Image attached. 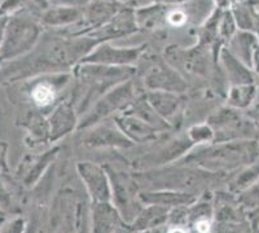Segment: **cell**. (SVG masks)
Instances as JSON below:
<instances>
[{"mask_svg": "<svg viewBox=\"0 0 259 233\" xmlns=\"http://www.w3.org/2000/svg\"><path fill=\"white\" fill-rule=\"evenodd\" d=\"M236 24H237V22H236L232 11H227V12H224L223 15L221 16V20H219V35H221L224 40L231 38V36L233 35V33H235Z\"/></svg>", "mask_w": 259, "mask_h": 233, "instance_id": "cell-26", "label": "cell"}, {"mask_svg": "<svg viewBox=\"0 0 259 233\" xmlns=\"http://www.w3.org/2000/svg\"><path fill=\"white\" fill-rule=\"evenodd\" d=\"M51 3L56 6H74V7H83L89 3L90 0H50Z\"/></svg>", "mask_w": 259, "mask_h": 233, "instance_id": "cell-30", "label": "cell"}, {"mask_svg": "<svg viewBox=\"0 0 259 233\" xmlns=\"http://www.w3.org/2000/svg\"><path fill=\"white\" fill-rule=\"evenodd\" d=\"M145 86L157 91L183 92L187 88L186 82L179 74L163 62L154 64L145 74Z\"/></svg>", "mask_w": 259, "mask_h": 233, "instance_id": "cell-9", "label": "cell"}, {"mask_svg": "<svg viewBox=\"0 0 259 233\" xmlns=\"http://www.w3.org/2000/svg\"><path fill=\"white\" fill-rule=\"evenodd\" d=\"M135 12L128 9H119L117 15L110 18L106 24L96 29V31L91 34L92 38L99 41L108 40V39L121 38V36L130 35L138 30Z\"/></svg>", "mask_w": 259, "mask_h": 233, "instance_id": "cell-11", "label": "cell"}, {"mask_svg": "<svg viewBox=\"0 0 259 233\" xmlns=\"http://www.w3.org/2000/svg\"><path fill=\"white\" fill-rule=\"evenodd\" d=\"M134 100V84L131 80H124L104 94L97 103L92 105L91 110L83 117L78 128H90L106 118L108 115L122 109H126Z\"/></svg>", "mask_w": 259, "mask_h": 233, "instance_id": "cell-4", "label": "cell"}, {"mask_svg": "<svg viewBox=\"0 0 259 233\" xmlns=\"http://www.w3.org/2000/svg\"><path fill=\"white\" fill-rule=\"evenodd\" d=\"M83 15H84V9H82V7L56 6L46 11L41 18L48 26L59 27L75 24L79 20H83Z\"/></svg>", "mask_w": 259, "mask_h": 233, "instance_id": "cell-17", "label": "cell"}, {"mask_svg": "<svg viewBox=\"0 0 259 233\" xmlns=\"http://www.w3.org/2000/svg\"><path fill=\"white\" fill-rule=\"evenodd\" d=\"M154 3L159 4H165V6H168V4H184L188 3V2H193V0H153Z\"/></svg>", "mask_w": 259, "mask_h": 233, "instance_id": "cell-33", "label": "cell"}, {"mask_svg": "<svg viewBox=\"0 0 259 233\" xmlns=\"http://www.w3.org/2000/svg\"><path fill=\"white\" fill-rule=\"evenodd\" d=\"M256 95V87L254 83L233 84L230 91L228 103L235 109H246L251 105Z\"/></svg>", "mask_w": 259, "mask_h": 233, "instance_id": "cell-22", "label": "cell"}, {"mask_svg": "<svg viewBox=\"0 0 259 233\" xmlns=\"http://www.w3.org/2000/svg\"><path fill=\"white\" fill-rule=\"evenodd\" d=\"M214 131V142L232 140H259V123L240 114L235 108L222 109L210 118Z\"/></svg>", "mask_w": 259, "mask_h": 233, "instance_id": "cell-2", "label": "cell"}, {"mask_svg": "<svg viewBox=\"0 0 259 233\" xmlns=\"http://www.w3.org/2000/svg\"><path fill=\"white\" fill-rule=\"evenodd\" d=\"M233 16H235V20L237 22L240 27L242 30H251L254 29V16L251 15L250 9L247 8V7L241 6H237L235 7V9L232 11Z\"/></svg>", "mask_w": 259, "mask_h": 233, "instance_id": "cell-25", "label": "cell"}, {"mask_svg": "<svg viewBox=\"0 0 259 233\" xmlns=\"http://www.w3.org/2000/svg\"><path fill=\"white\" fill-rule=\"evenodd\" d=\"M115 124L122 130V132L133 140L134 143H147L157 137V132H159L157 128L150 126L138 115L130 112H122L114 118Z\"/></svg>", "mask_w": 259, "mask_h": 233, "instance_id": "cell-12", "label": "cell"}, {"mask_svg": "<svg viewBox=\"0 0 259 233\" xmlns=\"http://www.w3.org/2000/svg\"><path fill=\"white\" fill-rule=\"evenodd\" d=\"M83 143L91 148H128L134 145L133 140H130L117 124L115 127L95 124L94 128L85 133Z\"/></svg>", "mask_w": 259, "mask_h": 233, "instance_id": "cell-10", "label": "cell"}, {"mask_svg": "<svg viewBox=\"0 0 259 233\" xmlns=\"http://www.w3.org/2000/svg\"><path fill=\"white\" fill-rule=\"evenodd\" d=\"M50 139L57 140L75 128L77 113L70 103L61 104L51 115L50 121Z\"/></svg>", "mask_w": 259, "mask_h": 233, "instance_id": "cell-15", "label": "cell"}, {"mask_svg": "<svg viewBox=\"0 0 259 233\" xmlns=\"http://www.w3.org/2000/svg\"><path fill=\"white\" fill-rule=\"evenodd\" d=\"M77 167L92 202H112V184L105 168L92 162H80Z\"/></svg>", "mask_w": 259, "mask_h": 233, "instance_id": "cell-6", "label": "cell"}, {"mask_svg": "<svg viewBox=\"0 0 259 233\" xmlns=\"http://www.w3.org/2000/svg\"><path fill=\"white\" fill-rule=\"evenodd\" d=\"M158 179L153 183H161L157 188L170 189V191H182L187 188L202 185L209 177V171L203 168H170V170H162L156 171Z\"/></svg>", "mask_w": 259, "mask_h": 233, "instance_id": "cell-7", "label": "cell"}, {"mask_svg": "<svg viewBox=\"0 0 259 233\" xmlns=\"http://www.w3.org/2000/svg\"><path fill=\"white\" fill-rule=\"evenodd\" d=\"M140 201L147 205H161V206H184L191 205L196 201L193 193L182 192V191H170V189H159L158 192L139 193Z\"/></svg>", "mask_w": 259, "mask_h": 233, "instance_id": "cell-16", "label": "cell"}, {"mask_svg": "<svg viewBox=\"0 0 259 233\" xmlns=\"http://www.w3.org/2000/svg\"><path fill=\"white\" fill-rule=\"evenodd\" d=\"M259 177V165H250L249 167L242 172L241 175H239V177L235 180V187L237 189L246 188V187L251 185L254 181H256V179Z\"/></svg>", "mask_w": 259, "mask_h": 233, "instance_id": "cell-27", "label": "cell"}, {"mask_svg": "<svg viewBox=\"0 0 259 233\" xmlns=\"http://www.w3.org/2000/svg\"><path fill=\"white\" fill-rule=\"evenodd\" d=\"M30 96H31L34 104L38 107H48L56 99V87L53 86V83L43 80L32 87Z\"/></svg>", "mask_w": 259, "mask_h": 233, "instance_id": "cell-24", "label": "cell"}, {"mask_svg": "<svg viewBox=\"0 0 259 233\" xmlns=\"http://www.w3.org/2000/svg\"><path fill=\"white\" fill-rule=\"evenodd\" d=\"M194 228H196V230H198V232H207V230H210L209 218L197 219L196 223H194Z\"/></svg>", "mask_w": 259, "mask_h": 233, "instance_id": "cell-31", "label": "cell"}, {"mask_svg": "<svg viewBox=\"0 0 259 233\" xmlns=\"http://www.w3.org/2000/svg\"><path fill=\"white\" fill-rule=\"evenodd\" d=\"M40 29L35 21L29 17L15 16L4 26L3 34V59H15V57L29 52L38 40Z\"/></svg>", "mask_w": 259, "mask_h": 233, "instance_id": "cell-3", "label": "cell"}, {"mask_svg": "<svg viewBox=\"0 0 259 233\" xmlns=\"http://www.w3.org/2000/svg\"><path fill=\"white\" fill-rule=\"evenodd\" d=\"M145 98L153 107V109L167 123H172L182 112L183 100L178 95V92L150 89L149 92L145 94Z\"/></svg>", "mask_w": 259, "mask_h": 233, "instance_id": "cell-13", "label": "cell"}, {"mask_svg": "<svg viewBox=\"0 0 259 233\" xmlns=\"http://www.w3.org/2000/svg\"><path fill=\"white\" fill-rule=\"evenodd\" d=\"M187 21V15L180 9H170L166 15V22L172 26H180Z\"/></svg>", "mask_w": 259, "mask_h": 233, "instance_id": "cell-29", "label": "cell"}, {"mask_svg": "<svg viewBox=\"0 0 259 233\" xmlns=\"http://www.w3.org/2000/svg\"><path fill=\"white\" fill-rule=\"evenodd\" d=\"M250 68L253 69V71H255V73L259 75V44L256 45V48L253 52V56H251Z\"/></svg>", "mask_w": 259, "mask_h": 233, "instance_id": "cell-32", "label": "cell"}, {"mask_svg": "<svg viewBox=\"0 0 259 233\" xmlns=\"http://www.w3.org/2000/svg\"><path fill=\"white\" fill-rule=\"evenodd\" d=\"M126 112H130L133 113V114L138 115L139 118H142L143 121L149 123L150 126H153L154 128H157L158 131L168 128L167 122L162 118L161 115L153 109V107L150 105L149 101L147 100L145 96L134 100L133 103L130 104L128 107L126 108Z\"/></svg>", "mask_w": 259, "mask_h": 233, "instance_id": "cell-19", "label": "cell"}, {"mask_svg": "<svg viewBox=\"0 0 259 233\" xmlns=\"http://www.w3.org/2000/svg\"><path fill=\"white\" fill-rule=\"evenodd\" d=\"M259 158V140H232L212 142L192 152L184 162L210 172L227 171L250 166Z\"/></svg>", "mask_w": 259, "mask_h": 233, "instance_id": "cell-1", "label": "cell"}, {"mask_svg": "<svg viewBox=\"0 0 259 233\" xmlns=\"http://www.w3.org/2000/svg\"><path fill=\"white\" fill-rule=\"evenodd\" d=\"M167 15V9H166L165 4L157 3V6L153 7H145V8L135 11L136 22H138L139 27H147V29H152L154 26H158L161 24V21L165 18Z\"/></svg>", "mask_w": 259, "mask_h": 233, "instance_id": "cell-23", "label": "cell"}, {"mask_svg": "<svg viewBox=\"0 0 259 233\" xmlns=\"http://www.w3.org/2000/svg\"><path fill=\"white\" fill-rule=\"evenodd\" d=\"M108 174L112 184L113 204L124 221L133 224L139 214L142 213V207L136 204V200H140V195H138V185L123 172H115L110 170Z\"/></svg>", "mask_w": 259, "mask_h": 233, "instance_id": "cell-5", "label": "cell"}, {"mask_svg": "<svg viewBox=\"0 0 259 233\" xmlns=\"http://www.w3.org/2000/svg\"><path fill=\"white\" fill-rule=\"evenodd\" d=\"M170 215V210L161 205H150L145 210H142L133 225L135 229H148L152 227H158L162 223H165Z\"/></svg>", "mask_w": 259, "mask_h": 233, "instance_id": "cell-21", "label": "cell"}, {"mask_svg": "<svg viewBox=\"0 0 259 233\" xmlns=\"http://www.w3.org/2000/svg\"><path fill=\"white\" fill-rule=\"evenodd\" d=\"M222 60L227 69L228 77L233 84H245V83H253L254 75L250 69L245 66L240 59L233 56L230 51H222Z\"/></svg>", "mask_w": 259, "mask_h": 233, "instance_id": "cell-20", "label": "cell"}, {"mask_svg": "<svg viewBox=\"0 0 259 233\" xmlns=\"http://www.w3.org/2000/svg\"><path fill=\"white\" fill-rule=\"evenodd\" d=\"M124 219L112 202L94 204V230L95 232H115L122 230Z\"/></svg>", "mask_w": 259, "mask_h": 233, "instance_id": "cell-14", "label": "cell"}, {"mask_svg": "<svg viewBox=\"0 0 259 233\" xmlns=\"http://www.w3.org/2000/svg\"><path fill=\"white\" fill-rule=\"evenodd\" d=\"M189 137L193 143H205L214 142V131L211 126H196L189 131Z\"/></svg>", "mask_w": 259, "mask_h": 233, "instance_id": "cell-28", "label": "cell"}, {"mask_svg": "<svg viewBox=\"0 0 259 233\" xmlns=\"http://www.w3.org/2000/svg\"><path fill=\"white\" fill-rule=\"evenodd\" d=\"M118 11H119L118 4L113 0H97L91 6L87 7L84 15H83V20L87 21L90 26L99 29L104 24H106L110 18L114 17Z\"/></svg>", "mask_w": 259, "mask_h": 233, "instance_id": "cell-18", "label": "cell"}, {"mask_svg": "<svg viewBox=\"0 0 259 233\" xmlns=\"http://www.w3.org/2000/svg\"><path fill=\"white\" fill-rule=\"evenodd\" d=\"M95 50V48H94ZM143 47L135 48H115L109 43H101L96 50L83 57V62L91 64H104L113 66H127L140 57L143 54Z\"/></svg>", "mask_w": 259, "mask_h": 233, "instance_id": "cell-8", "label": "cell"}]
</instances>
